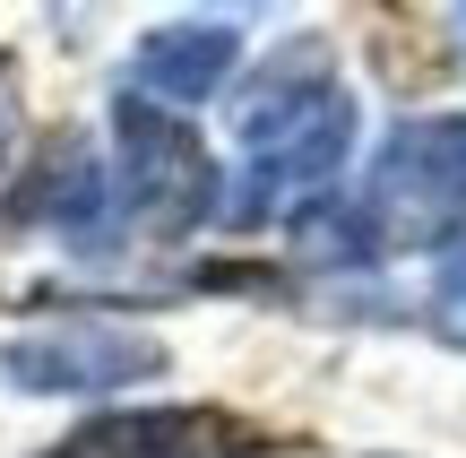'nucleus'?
Wrapping results in <instances>:
<instances>
[{"label": "nucleus", "mask_w": 466, "mask_h": 458, "mask_svg": "<svg viewBox=\"0 0 466 458\" xmlns=\"http://www.w3.org/2000/svg\"><path fill=\"white\" fill-rule=\"evenodd\" d=\"M242 182H233L225 217L233 225H259V217H285V208H319L354 148V96L337 78H311V87H259L242 104Z\"/></svg>", "instance_id": "nucleus-1"}, {"label": "nucleus", "mask_w": 466, "mask_h": 458, "mask_svg": "<svg viewBox=\"0 0 466 458\" xmlns=\"http://www.w3.org/2000/svg\"><path fill=\"white\" fill-rule=\"evenodd\" d=\"M363 225L406 251L466 242V113H415L380 138L363 182Z\"/></svg>", "instance_id": "nucleus-2"}, {"label": "nucleus", "mask_w": 466, "mask_h": 458, "mask_svg": "<svg viewBox=\"0 0 466 458\" xmlns=\"http://www.w3.org/2000/svg\"><path fill=\"white\" fill-rule=\"evenodd\" d=\"M113 138H121V208L156 234H190L199 217H217V156L182 113H156L147 96L121 87L113 96Z\"/></svg>", "instance_id": "nucleus-3"}, {"label": "nucleus", "mask_w": 466, "mask_h": 458, "mask_svg": "<svg viewBox=\"0 0 466 458\" xmlns=\"http://www.w3.org/2000/svg\"><path fill=\"white\" fill-rule=\"evenodd\" d=\"M165 372V346L138 338L121 321H44L0 338V381L26 398H96V390H130V381Z\"/></svg>", "instance_id": "nucleus-4"}, {"label": "nucleus", "mask_w": 466, "mask_h": 458, "mask_svg": "<svg viewBox=\"0 0 466 458\" xmlns=\"http://www.w3.org/2000/svg\"><path fill=\"white\" fill-rule=\"evenodd\" d=\"M233 61H242V26L233 17H165L130 52V96H147L156 113H190V104H208L233 78Z\"/></svg>", "instance_id": "nucleus-5"}, {"label": "nucleus", "mask_w": 466, "mask_h": 458, "mask_svg": "<svg viewBox=\"0 0 466 458\" xmlns=\"http://www.w3.org/2000/svg\"><path fill=\"white\" fill-rule=\"evenodd\" d=\"M52 458H208V424L182 407H138V415H96Z\"/></svg>", "instance_id": "nucleus-6"}, {"label": "nucleus", "mask_w": 466, "mask_h": 458, "mask_svg": "<svg viewBox=\"0 0 466 458\" xmlns=\"http://www.w3.org/2000/svg\"><path fill=\"white\" fill-rule=\"evenodd\" d=\"M432 329L450 346H466V251L450 260V269H441V294H432Z\"/></svg>", "instance_id": "nucleus-7"}, {"label": "nucleus", "mask_w": 466, "mask_h": 458, "mask_svg": "<svg viewBox=\"0 0 466 458\" xmlns=\"http://www.w3.org/2000/svg\"><path fill=\"white\" fill-rule=\"evenodd\" d=\"M17 156V69L0 61V165Z\"/></svg>", "instance_id": "nucleus-8"}, {"label": "nucleus", "mask_w": 466, "mask_h": 458, "mask_svg": "<svg viewBox=\"0 0 466 458\" xmlns=\"http://www.w3.org/2000/svg\"><path fill=\"white\" fill-rule=\"evenodd\" d=\"M233 458H294V450H233Z\"/></svg>", "instance_id": "nucleus-9"}, {"label": "nucleus", "mask_w": 466, "mask_h": 458, "mask_svg": "<svg viewBox=\"0 0 466 458\" xmlns=\"http://www.w3.org/2000/svg\"><path fill=\"white\" fill-rule=\"evenodd\" d=\"M458 52H466V9H458Z\"/></svg>", "instance_id": "nucleus-10"}]
</instances>
